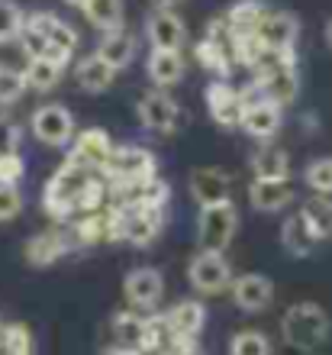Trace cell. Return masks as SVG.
<instances>
[{
  "label": "cell",
  "instance_id": "1",
  "mask_svg": "<svg viewBox=\"0 0 332 355\" xmlns=\"http://www.w3.org/2000/svg\"><path fill=\"white\" fill-rule=\"evenodd\" d=\"M329 329H332V320L320 304L313 300H300V304H290L281 320V336L290 349H316L323 346L326 339H329Z\"/></svg>",
  "mask_w": 332,
  "mask_h": 355
},
{
  "label": "cell",
  "instance_id": "2",
  "mask_svg": "<svg viewBox=\"0 0 332 355\" xmlns=\"http://www.w3.org/2000/svg\"><path fill=\"white\" fill-rule=\"evenodd\" d=\"M91 171L94 168L68 159L55 175L49 178L46 191H42V207H46V214L55 216V220H68L71 214H78V200H81L87 181L94 178Z\"/></svg>",
  "mask_w": 332,
  "mask_h": 355
},
{
  "label": "cell",
  "instance_id": "3",
  "mask_svg": "<svg viewBox=\"0 0 332 355\" xmlns=\"http://www.w3.org/2000/svg\"><path fill=\"white\" fill-rule=\"evenodd\" d=\"M236 230H239V207L232 204V197L220 200V204L200 207V216H197V243H200V249L226 252Z\"/></svg>",
  "mask_w": 332,
  "mask_h": 355
},
{
  "label": "cell",
  "instance_id": "4",
  "mask_svg": "<svg viewBox=\"0 0 332 355\" xmlns=\"http://www.w3.org/2000/svg\"><path fill=\"white\" fill-rule=\"evenodd\" d=\"M187 281L194 284L200 294H216L222 288H232V268L226 255L216 249H200L187 265Z\"/></svg>",
  "mask_w": 332,
  "mask_h": 355
},
{
  "label": "cell",
  "instance_id": "5",
  "mask_svg": "<svg viewBox=\"0 0 332 355\" xmlns=\"http://www.w3.org/2000/svg\"><path fill=\"white\" fill-rule=\"evenodd\" d=\"M274 62L271 65H261V78H259V91L261 97L274 103H290L297 97V71H294V52H271Z\"/></svg>",
  "mask_w": 332,
  "mask_h": 355
},
{
  "label": "cell",
  "instance_id": "6",
  "mask_svg": "<svg viewBox=\"0 0 332 355\" xmlns=\"http://www.w3.org/2000/svg\"><path fill=\"white\" fill-rule=\"evenodd\" d=\"M33 132H36V139L42 146H68L74 139V116L68 107L62 103H46V107H39L33 113Z\"/></svg>",
  "mask_w": 332,
  "mask_h": 355
},
{
  "label": "cell",
  "instance_id": "7",
  "mask_svg": "<svg viewBox=\"0 0 332 355\" xmlns=\"http://www.w3.org/2000/svg\"><path fill=\"white\" fill-rule=\"evenodd\" d=\"M136 113L142 126L152 132H171L177 126V116H181V107L175 103L171 94H165V87H155V91H148L139 97L136 103Z\"/></svg>",
  "mask_w": 332,
  "mask_h": 355
},
{
  "label": "cell",
  "instance_id": "8",
  "mask_svg": "<svg viewBox=\"0 0 332 355\" xmlns=\"http://www.w3.org/2000/svg\"><path fill=\"white\" fill-rule=\"evenodd\" d=\"M123 294L132 310H155L165 297V278L158 268H132L123 278Z\"/></svg>",
  "mask_w": 332,
  "mask_h": 355
},
{
  "label": "cell",
  "instance_id": "9",
  "mask_svg": "<svg viewBox=\"0 0 332 355\" xmlns=\"http://www.w3.org/2000/svg\"><path fill=\"white\" fill-rule=\"evenodd\" d=\"M245 103H249V97L245 94H239L232 85H226V81H213L210 87H207V107H210V116L220 126H242V116H245Z\"/></svg>",
  "mask_w": 332,
  "mask_h": 355
},
{
  "label": "cell",
  "instance_id": "10",
  "mask_svg": "<svg viewBox=\"0 0 332 355\" xmlns=\"http://www.w3.org/2000/svg\"><path fill=\"white\" fill-rule=\"evenodd\" d=\"M274 300V281L265 278V275H239L232 281V304L245 313H261V310L271 307Z\"/></svg>",
  "mask_w": 332,
  "mask_h": 355
},
{
  "label": "cell",
  "instance_id": "11",
  "mask_svg": "<svg viewBox=\"0 0 332 355\" xmlns=\"http://www.w3.org/2000/svg\"><path fill=\"white\" fill-rule=\"evenodd\" d=\"M146 36H148V42H152V49H177V52H181L187 42V26L175 10L158 7L155 13L146 19Z\"/></svg>",
  "mask_w": 332,
  "mask_h": 355
},
{
  "label": "cell",
  "instance_id": "12",
  "mask_svg": "<svg viewBox=\"0 0 332 355\" xmlns=\"http://www.w3.org/2000/svg\"><path fill=\"white\" fill-rule=\"evenodd\" d=\"M294 200L290 178H255L249 184V204L261 214H281Z\"/></svg>",
  "mask_w": 332,
  "mask_h": 355
},
{
  "label": "cell",
  "instance_id": "13",
  "mask_svg": "<svg viewBox=\"0 0 332 355\" xmlns=\"http://www.w3.org/2000/svg\"><path fill=\"white\" fill-rule=\"evenodd\" d=\"M113 146L110 136L101 130V126H94V130H84L78 132L71 139V152H68V159L81 162V165H87V168H97L101 171L103 165H107V159L113 155Z\"/></svg>",
  "mask_w": 332,
  "mask_h": 355
},
{
  "label": "cell",
  "instance_id": "14",
  "mask_svg": "<svg viewBox=\"0 0 332 355\" xmlns=\"http://www.w3.org/2000/svg\"><path fill=\"white\" fill-rule=\"evenodd\" d=\"M300 36V23L294 13H265L259 26V39L265 42L268 52H294V42Z\"/></svg>",
  "mask_w": 332,
  "mask_h": 355
},
{
  "label": "cell",
  "instance_id": "15",
  "mask_svg": "<svg viewBox=\"0 0 332 355\" xmlns=\"http://www.w3.org/2000/svg\"><path fill=\"white\" fill-rule=\"evenodd\" d=\"M187 187H191V197L197 204L210 207V204H220V200H229L232 181L220 168H194L191 178H187Z\"/></svg>",
  "mask_w": 332,
  "mask_h": 355
},
{
  "label": "cell",
  "instance_id": "16",
  "mask_svg": "<svg viewBox=\"0 0 332 355\" xmlns=\"http://www.w3.org/2000/svg\"><path fill=\"white\" fill-rule=\"evenodd\" d=\"M242 130L255 136V139L268 142L281 130V103L268 101V97H255L245 103V116H242Z\"/></svg>",
  "mask_w": 332,
  "mask_h": 355
},
{
  "label": "cell",
  "instance_id": "17",
  "mask_svg": "<svg viewBox=\"0 0 332 355\" xmlns=\"http://www.w3.org/2000/svg\"><path fill=\"white\" fill-rule=\"evenodd\" d=\"M161 233V210H146V207H126V226H123V243L148 249Z\"/></svg>",
  "mask_w": 332,
  "mask_h": 355
},
{
  "label": "cell",
  "instance_id": "18",
  "mask_svg": "<svg viewBox=\"0 0 332 355\" xmlns=\"http://www.w3.org/2000/svg\"><path fill=\"white\" fill-rule=\"evenodd\" d=\"M320 243H323V239L316 236V230L310 226V220L304 216V210L294 214V216H287L284 223H281V245H284L290 255H297V259L310 255Z\"/></svg>",
  "mask_w": 332,
  "mask_h": 355
},
{
  "label": "cell",
  "instance_id": "19",
  "mask_svg": "<svg viewBox=\"0 0 332 355\" xmlns=\"http://www.w3.org/2000/svg\"><path fill=\"white\" fill-rule=\"evenodd\" d=\"M146 71L155 81V87H171L184 78V55L177 49H152Z\"/></svg>",
  "mask_w": 332,
  "mask_h": 355
},
{
  "label": "cell",
  "instance_id": "20",
  "mask_svg": "<svg viewBox=\"0 0 332 355\" xmlns=\"http://www.w3.org/2000/svg\"><path fill=\"white\" fill-rule=\"evenodd\" d=\"M68 252V236H62L58 230H46V233L33 236L23 249L29 265H36V268H49L52 262H58L62 255Z\"/></svg>",
  "mask_w": 332,
  "mask_h": 355
},
{
  "label": "cell",
  "instance_id": "21",
  "mask_svg": "<svg viewBox=\"0 0 332 355\" xmlns=\"http://www.w3.org/2000/svg\"><path fill=\"white\" fill-rule=\"evenodd\" d=\"M74 75H78V85H81V91L87 94H103L107 87L113 85V78H116V68L107 62L103 55H87L78 62V68H74Z\"/></svg>",
  "mask_w": 332,
  "mask_h": 355
},
{
  "label": "cell",
  "instance_id": "22",
  "mask_svg": "<svg viewBox=\"0 0 332 355\" xmlns=\"http://www.w3.org/2000/svg\"><path fill=\"white\" fill-rule=\"evenodd\" d=\"M165 323L171 333H181V336H197L207 323V307L200 300L187 297V300H177L175 307L165 313Z\"/></svg>",
  "mask_w": 332,
  "mask_h": 355
},
{
  "label": "cell",
  "instance_id": "23",
  "mask_svg": "<svg viewBox=\"0 0 332 355\" xmlns=\"http://www.w3.org/2000/svg\"><path fill=\"white\" fill-rule=\"evenodd\" d=\"M97 55H103L116 71L120 68H130L132 58H136V39L126 33V29H110L103 33V39L97 42Z\"/></svg>",
  "mask_w": 332,
  "mask_h": 355
},
{
  "label": "cell",
  "instance_id": "24",
  "mask_svg": "<svg viewBox=\"0 0 332 355\" xmlns=\"http://www.w3.org/2000/svg\"><path fill=\"white\" fill-rule=\"evenodd\" d=\"M252 171L255 178H290V155L274 142H265L252 155Z\"/></svg>",
  "mask_w": 332,
  "mask_h": 355
},
{
  "label": "cell",
  "instance_id": "25",
  "mask_svg": "<svg viewBox=\"0 0 332 355\" xmlns=\"http://www.w3.org/2000/svg\"><path fill=\"white\" fill-rule=\"evenodd\" d=\"M23 71H26V81L33 91H52L65 75V65L49 55H29V65Z\"/></svg>",
  "mask_w": 332,
  "mask_h": 355
},
{
  "label": "cell",
  "instance_id": "26",
  "mask_svg": "<svg viewBox=\"0 0 332 355\" xmlns=\"http://www.w3.org/2000/svg\"><path fill=\"white\" fill-rule=\"evenodd\" d=\"M146 333H148V320L136 317L132 310H123L113 317V343L123 349H142L146 346Z\"/></svg>",
  "mask_w": 332,
  "mask_h": 355
},
{
  "label": "cell",
  "instance_id": "27",
  "mask_svg": "<svg viewBox=\"0 0 332 355\" xmlns=\"http://www.w3.org/2000/svg\"><path fill=\"white\" fill-rule=\"evenodd\" d=\"M84 17L91 19V26H97L101 33L123 29V0H91L84 7Z\"/></svg>",
  "mask_w": 332,
  "mask_h": 355
},
{
  "label": "cell",
  "instance_id": "28",
  "mask_svg": "<svg viewBox=\"0 0 332 355\" xmlns=\"http://www.w3.org/2000/svg\"><path fill=\"white\" fill-rule=\"evenodd\" d=\"M300 210H304V216L310 220V226L316 230L320 239H332V200H329V194H313Z\"/></svg>",
  "mask_w": 332,
  "mask_h": 355
},
{
  "label": "cell",
  "instance_id": "29",
  "mask_svg": "<svg viewBox=\"0 0 332 355\" xmlns=\"http://www.w3.org/2000/svg\"><path fill=\"white\" fill-rule=\"evenodd\" d=\"M226 19H229L232 33H259L261 19H265V7H261L259 0H239L226 13Z\"/></svg>",
  "mask_w": 332,
  "mask_h": 355
},
{
  "label": "cell",
  "instance_id": "30",
  "mask_svg": "<svg viewBox=\"0 0 332 355\" xmlns=\"http://www.w3.org/2000/svg\"><path fill=\"white\" fill-rule=\"evenodd\" d=\"M71 239L78 245H97L107 243V214H81V220L71 226Z\"/></svg>",
  "mask_w": 332,
  "mask_h": 355
},
{
  "label": "cell",
  "instance_id": "31",
  "mask_svg": "<svg viewBox=\"0 0 332 355\" xmlns=\"http://www.w3.org/2000/svg\"><path fill=\"white\" fill-rule=\"evenodd\" d=\"M229 355H271V339L261 329H239L229 339Z\"/></svg>",
  "mask_w": 332,
  "mask_h": 355
},
{
  "label": "cell",
  "instance_id": "32",
  "mask_svg": "<svg viewBox=\"0 0 332 355\" xmlns=\"http://www.w3.org/2000/svg\"><path fill=\"white\" fill-rule=\"evenodd\" d=\"M26 29V17L13 0H0V42H13L23 36Z\"/></svg>",
  "mask_w": 332,
  "mask_h": 355
},
{
  "label": "cell",
  "instance_id": "33",
  "mask_svg": "<svg viewBox=\"0 0 332 355\" xmlns=\"http://www.w3.org/2000/svg\"><path fill=\"white\" fill-rule=\"evenodd\" d=\"M0 355H33V336L23 323H10L3 327L0 336Z\"/></svg>",
  "mask_w": 332,
  "mask_h": 355
},
{
  "label": "cell",
  "instance_id": "34",
  "mask_svg": "<svg viewBox=\"0 0 332 355\" xmlns=\"http://www.w3.org/2000/svg\"><path fill=\"white\" fill-rule=\"evenodd\" d=\"M107 200H110V181L107 178H91L81 200H78V214H97Z\"/></svg>",
  "mask_w": 332,
  "mask_h": 355
},
{
  "label": "cell",
  "instance_id": "35",
  "mask_svg": "<svg viewBox=\"0 0 332 355\" xmlns=\"http://www.w3.org/2000/svg\"><path fill=\"white\" fill-rule=\"evenodd\" d=\"M26 91H29L26 71H19V68H3V65H0V103H17Z\"/></svg>",
  "mask_w": 332,
  "mask_h": 355
},
{
  "label": "cell",
  "instance_id": "36",
  "mask_svg": "<svg viewBox=\"0 0 332 355\" xmlns=\"http://www.w3.org/2000/svg\"><path fill=\"white\" fill-rule=\"evenodd\" d=\"M304 178H306V187H310L313 194H332V155L313 159L306 165Z\"/></svg>",
  "mask_w": 332,
  "mask_h": 355
},
{
  "label": "cell",
  "instance_id": "37",
  "mask_svg": "<svg viewBox=\"0 0 332 355\" xmlns=\"http://www.w3.org/2000/svg\"><path fill=\"white\" fill-rule=\"evenodd\" d=\"M197 62H200L203 68H210V71H220V75H226L229 71V58H226V52H222V42H216V39H203L200 46H197Z\"/></svg>",
  "mask_w": 332,
  "mask_h": 355
},
{
  "label": "cell",
  "instance_id": "38",
  "mask_svg": "<svg viewBox=\"0 0 332 355\" xmlns=\"http://www.w3.org/2000/svg\"><path fill=\"white\" fill-rule=\"evenodd\" d=\"M23 210V194L17 191V184H0V223L17 220Z\"/></svg>",
  "mask_w": 332,
  "mask_h": 355
},
{
  "label": "cell",
  "instance_id": "39",
  "mask_svg": "<svg viewBox=\"0 0 332 355\" xmlns=\"http://www.w3.org/2000/svg\"><path fill=\"white\" fill-rule=\"evenodd\" d=\"M23 159H19V152H7V155H0V184H19V178H23Z\"/></svg>",
  "mask_w": 332,
  "mask_h": 355
},
{
  "label": "cell",
  "instance_id": "40",
  "mask_svg": "<svg viewBox=\"0 0 332 355\" xmlns=\"http://www.w3.org/2000/svg\"><path fill=\"white\" fill-rule=\"evenodd\" d=\"M19 146V126L7 116H0V155H7V152H17Z\"/></svg>",
  "mask_w": 332,
  "mask_h": 355
},
{
  "label": "cell",
  "instance_id": "41",
  "mask_svg": "<svg viewBox=\"0 0 332 355\" xmlns=\"http://www.w3.org/2000/svg\"><path fill=\"white\" fill-rule=\"evenodd\" d=\"M65 3H71V7H81V10H84L87 3H91V0H65Z\"/></svg>",
  "mask_w": 332,
  "mask_h": 355
},
{
  "label": "cell",
  "instance_id": "42",
  "mask_svg": "<svg viewBox=\"0 0 332 355\" xmlns=\"http://www.w3.org/2000/svg\"><path fill=\"white\" fill-rule=\"evenodd\" d=\"M158 7H175V3H181V0H155Z\"/></svg>",
  "mask_w": 332,
  "mask_h": 355
},
{
  "label": "cell",
  "instance_id": "43",
  "mask_svg": "<svg viewBox=\"0 0 332 355\" xmlns=\"http://www.w3.org/2000/svg\"><path fill=\"white\" fill-rule=\"evenodd\" d=\"M326 42H329V46H332V19H329V23H326Z\"/></svg>",
  "mask_w": 332,
  "mask_h": 355
}]
</instances>
